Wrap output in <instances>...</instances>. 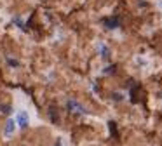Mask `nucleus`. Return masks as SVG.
<instances>
[{
	"label": "nucleus",
	"instance_id": "f257e3e1",
	"mask_svg": "<svg viewBox=\"0 0 162 146\" xmlns=\"http://www.w3.org/2000/svg\"><path fill=\"white\" fill-rule=\"evenodd\" d=\"M16 122L19 124V127H21V129H26V125H28V115L25 113V111H19L18 117H16Z\"/></svg>",
	"mask_w": 162,
	"mask_h": 146
},
{
	"label": "nucleus",
	"instance_id": "f03ea898",
	"mask_svg": "<svg viewBox=\"0 0 162 146\" xmlns=\"http://www.w3.org/2000/svg\"><path fill=\"white\" fill-rule=\"evenodd\" d=\"M68 108H70V111H77V113H86L84 106H82V104H79L77 101H68Z\"/></svg>",
	"mask_w": 162,
	"mask_h": 146
},
{
	"label": "nucleus",
	"instance_id": "7ed1b4c3",
	"mask_svg": "<svg viewBox=\"0 0 162 146\" xmlns=\"http://www.w3.org/2000/svg\"><path fill=\"white\" fill-rule=\"evenodd\" d=\"M14 127H16V122H14V120H9L7 125H5V136H11V134L14 132Z\"/></svg>",
	"mask_w": 162,
	"mask_h": 146
},
{
	"label": "nucleus",
	"instance_id": "20e7f679",
	"mask_svg": "<svg viewBox=\"0 0 162 146\" xmlns=\"http://www.w3.org/2000/svg\"><path fill=\"white\" fill-rule=\"evenodd\" d=\"M100 51H101V54H103V58H108V49H106L103 44L100 45Z\"/></svg>",
	"mask_w": 162,
	"mask_h": 146
},
{
	"label": "nucleus",
	"instance_id": "39448f33",
	"mask_svg": "<svg viewBox=\"0 0 162 146\" xmlns=\"http://www.w3.org/2000/svg\"><path fill=\"white\" fill-rule=\"evenodd\" d=\"M106 24L112 26V28H115V26H118V21H117V19H113V21H106Z\"/></svg>",
	"mask_w": 162,
	"mask_h": 146
}]
</instances>
